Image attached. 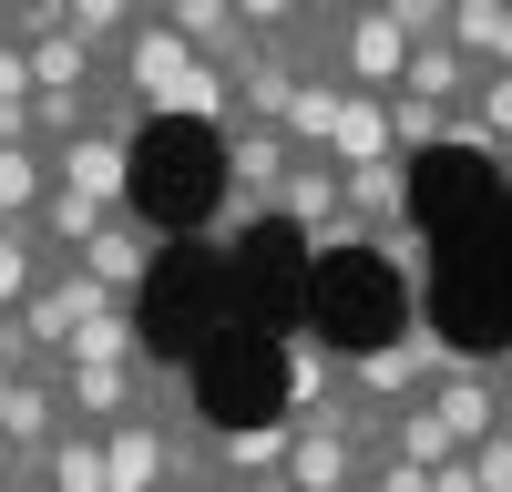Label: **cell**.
Returning <instances> with one entry per match:
<instances>
[{
    "label": "cell",
    "instance_id": "6da1fadb",
    "mask_svg": "<svg viewBox=\"0 0 512 492\" xmlns=\"http://www.w3.org/2000/svg\"><path fill=\"white\" fill-rule=\"evenodd\" d=\"M113 82L144 103V123H154V113H175V123H226V113H236L226 62H216V52H195V41L164 21V11H144L134 31L113 41Z\"/></svg>",
    "mask_w": 512,
    "mask_h": 492
},
{
    "label": "cell",
    "instance_id": "7a4b0ae2",
    "mask_svg": "<svg viewBox=\"0 0 512 492\" xmlns=\"http://www.w3.org/2000/svg\"><path fill=\"white\" fill-rule=\"evenodd\" d=\"M226 134V195H216V216H205V246H236L246 226H267L277 216V185H287V123H267V113H226L216 123Z\"/></svg>",
    "mask_w": 512,
    "mask_h": 492
},
{
    "label": "cell",
    "instance_id": "3957f363",
    "mask_svg": "<svg viewBox=\"0 0 512 492\" xmlns=\"http://www.w3.org/2000/svg\"><path fill=\"white\" fill-rule=\"evenodd\" d=\"M277 216L297 226V246H308V257H349V246H369V216L349 205V175H338V154H318V144L287 154Z\"/></svg>",
    "mask_w": 512,
    "mask_h": 492
},
{
    "label": "cell",
    "instance_id": "277c9868",
    "mask_svg": "<svg viewBox=\"0 0 512 492\" xmlns=\"http://www.w3.org/2000/svg\"><path fill=\"white\" fill-rule=\"evenodd\" d=\"M400 62H410V31L379 11V0H349V11L328 21V72H338V82H359V93H390Z\"/></svg>",
    "mask_w": 512,
    "mask_h": 492
},
{
    "label": "cell",
    "instance_id": "5b68a950",
    "mask_svg": "<svg viewBox=\"0 0 512 492\" xmlns=\"http://www.w3.org/2000/svg\"><path fill=\"white\" fill-rule=\"evenodd\" d=\"M441 359H451V339L410 308V328H400V339H379V349H359V359H338V380H349V390H369V400H410Z\"/></svg>",
    "mask_w": 512,
    "mask_h": 492
},
{
    "label": "cell",
    "instance_id": "8992f818",
    "mask_svg": "<svg viewBox=\"0 0 512 492\" xmlns=\"http://www.w3.org/2000/svg\"><path fill=\"white\" fill-rule=\"evenodd\" d=\"M52 175L82 185V195H103V205H123V185H134V123L103 113V123H82V134H62L52 144Z\"/></svg>",
    "mask_w": 512,
    "mask_h": 492
},
{
    "label": "cell",
    "instance_id": "52a82bcc",
    "mask_svg": "<svg viewBox=\"0 0 512 492\" xmlns=\"http://www.w3.org/2000/svg\"><path fill=\"white\" fill-rule=\"evenodd\" d=\"M154 359V349H144ZM144 359H113V349H62V410L72 421H123V410L144 400Z\"/></svg>",
    "mask_w": 512,
    "mask_h": 492
},
{
    "label": "cell",
    "instance_id": "ba28073f",
    "mask_svg": "<svg viewBox=\"0 0 512 492\" xmlns=\"http://www.w3.org/2000/svg\"><path fill=\"white\" fill-rule=\"evenodd\" d=\"M369 462V441H349L338 421H318V410H287V492H349Z\"/></svg>",
    "mask_w": 512,
    "mask_h": 492
},
{
    "label": "cell",
    "instance_id": "9c48e42d",
    "mask_svg": "<svg viewBox=\"0 0 512 492\" xmlns=\"http://www.w3.org/2000/svg\"><path fill=\"white\" fill-rule=\"evenodd\" d=\"M420 400L451 421V441H482L492 421H512V410H502V369H492V359H461V349L420 380Z\"/></svg>",
    "mask_w": 512,
    "mask_h": 492
},
{
    "label": "cell",
    "instance_id": "30bf717a",
    "mask_svg": "<svg viewBox=\"0 0 512 492\" xmlns=\"http://www.w3.org/2000/svg\"><path fill=\"white\" fill-rule=\"evenodd\" d=\"M154 482H175V431L134 400L123 421H103V492H154Z\"/></svg>",
    "mask_w": 512,
    "mask_h": 492
},
{
    "label": "cell",
    "instance_id": "8fae6325",
    "mask_svg": "<svg viewBox=\"0 0 512 492\" xmlns=\"http://www.w3.org/2000/svg\"><path fill=\"white\" fill-rule=\"evenodd\" d=\"M72 257H82V267H93L103 287H123V298H134V287L154 277V226L134 216V205H113V216H103L93 236H82V246H72Z\"/></svg>",
    "mask_w": 512,
    "mask_h": 492
},
{
    "label": "cell",
    "instance_id": "7c38bea8",
    "mask_svg": "<svg viewBox=\"0 0 512 492\" xmlns=\"http://www.w3.org/2000/svg\"><path fill=\"white\" fill-rule=\"evenodd\" d=\"M451 144H461V154L512 144V62H482V72H472V93L451 103Z\"/></svg>",
    "mask_w": 512,
    "mask_h": 492
},
{
    "label": "cell",
    "instance_id": "4fadbf2b",
    "mask_svg": "<svg viewBox=\"0 0 512 492\" xmlns=\"http://www.w3.org/2000/svg\"><path fill=\"white\" fill-rule=\"evenodd\" d=\"M21 482H52V492H103V431H93V421H62V431L21 462Z\"/></svg>",
    "mask_w": 512,
    "mask_h": 492
},
{
    "label": "cell",
    "instance_id": "5bb4252c",
    "mask_svg": "<svg viewBox=\"0 0 512 492\" xmlns=\"http://www.w3.org/2000/svg\"><path fill=\"white\" fill-rule=\"evenodd\" d=\"M472 52H461V41L451 31H420L410 41V62H400V82H410V93H431V103H461V93H472Z\"/></svg>",
    "mask_w": 512,
    "mask_h": 492
},
{
    "label": "cell",
    "instance_id": "9a60e30c",
    "mask_svg": "<svg viewBox=\"0 0 512 492\" xmlns=\"http://www.w3.org/2000/svg\"><path fill=\"white\" fill-rule=\"evenodd\" d=\"M328 154H338V164L400 154V144H390V93H359V82H349V93H338V123H328Z\"/></svg>",
    "mask_w": 512,
    "mask_h": 492
},
{
    "label": "cell",
    "instance_id": "2e32d148",
    "mask_svg": "<svg viewBox=\"0 0 512 492\" xmlns=\"http://www.w3.org/2000/svg\"><path fill=\"white\" fill-rule=\"evenodd\" d=\"M287 472V410L267 431H216V482H277Z\"/></svg>",
    "mask_w": 512,
    "mask_h": 492
},
{
    "label": "cell",
    "instance_id": "e0dca14e",
    "mask_svg": "<svg viewBox=\"0 0 512 492\" xmlns=\"http://www.w3.org/2000/svg\"><path fill=\"white\" fill-rule=\"evenodd\" d=\"M164 21H175L195 52H216V62H236L246 52V21H236V0H154Z\"/></svg>",
    "mask_w": 512,
    "mask_h": 492
},
{
    "label": "cell",
    "instance_id": "ac0fdd59",
    "mask_svg": "<svg viewBox=\"0 0 512 492\" xmlns=\"http://www.w3.org/2000/svg\"><path fill=\"white\" fill-rule=\"evenodd\" d=\"M390 144L420 164V154H441L451 144V103H431V93H410V82H390Z\"/></svg>",
    "mask_w": 512,
    "mask_h": 492
},
{
    "label": "cell",
    "instance_id": "d6986e66",
    "mask_svg": "<svg viewBox=\"0 0 512 492\" xmlns=\"http://www.w3.org/2000/svg\"><path fill=\"white\" fill-rule=\"evenodd\" d=\"M41 267H52L41 226H31V216H0V308H21L31 287H41Z\"/></svg>",
    "mask_w": 512,
    "mask_h": 492
},
{
    "label": "cell",
    "instance_id": "ffe728a7",
    "mask_svg": "<svg viewBox=\"0 0 512 492\" xmlns=\"http://www.w3.org/2000/svg\"><path fill=\"white\" fill-rule=\"evenodd\" d=\"M472 62H512V0H451V21H441Z\"/></svg>",
    "mask_w": 512,
    "mask_h": 492
},
{
    "label": "cell",
    "instance_id": "44dd1931",
    "mask_svg": "<svg viewBox=\"0 0 512 492\" xmlns=\"http://www.w3.org/2000/svg\"><path fill=\"white\" fill-rule=\"evenodd\" d=\"M369 246H379V257H390V277L410 287V308L431 298V226H420V216H400V226H369Z\"/></svg>",
    "mask_w": 512,
    "mask_h": 492
},
{
    "label": "cell",
    "instance_id": "7402d4cb",
    "mask_svg": "<svg viewBox=\"0 0 512 492\" xmlns=\"http://www.w3.org/2000/svg\"><path fill=\"white\" fill-rule=\"evenodd\" d=\"M52 185V144H0V216H31Z\"/></svg>",
    "mask_w": 512,
    "mask_h": 492
},
{
    "label": "cell",
    "instance_id": "603a6c76",
    "mask_svg": "<svg viewBox=\"0 0 512 492\" xmlns=\"http://www.w3.org/2000/svg\"><path fill=\"white\" fill-rule=\"evenodd\" d=\"M144 11H154V0H72V21H82V31H93V41H103V52H113V41H123V31H134Z\"/></svg>",
    "mask_w": 512,
    "mask_h": 492
},
{
    "label": "cell",
    "instance_id": "cb8c5ba5",
    "mask_svg": "<svg viewBox=\"0 0 512 492\" xmlns=\"http://www.w3.org/2000/svg\"><path fill=\"white\" fill-rule=\"evenodd\" d=\"M472 472H482L492 492H512V421H492V431L472 441Z\"/></svg>",
    "mask_w": 512,
    "mask_h": 492
},
{
    "label": "cell",
    "instance_id": "d4e9b609",
    "mask_svg": "<svg viewBox=\"0 0 512 492\" xmlns=\"http://www.w3.org/2000/svg\"><path fill=\"white\" fill-rule=\"evenodd\" d=\"M0 93H31V41L0 21Z\"/></svg>",
    "mask_w": 512,
    "mask_h": 492
},
{
    "label": "cell",
    "instance_id": "484cf974",
    "mask_svg": "<svg viewBox=\"0 0 512 492\" xmlns=\"http://www.w3.org/2000/svg\"><path fill=\"white\" fill-rule=\"evenodd\" d=\"M236 21H246V31H297L308 11H297V0H236Z\"/></svg>",
    "mask_w": 512,
    "mask_h": 492
},
{
    "label": "cell",
    "instance_id": "4316f807",
    "mask_svg": "<svg viewBox=\"0 0 512 492\" xmlns=\"http://www.w3.org/2000/svg\"><path fill=\"white\" fill-rule=\"evenodd\" d=\"M0 482H21V441L11 431H0Z\"/></svg>",
    "mask_w": 512,
    "mask_h": 492
},
{
    "label": "cell",
    "instance_id": "83f0119b",
    "mask_svg": "<svg viewBox=\"0 0 512 492\" xmlns=\"http://www.w3.org/2000/svg\"><path fill=\"white\" fill-rule=\"evenodd\" d=\"M297 11H308V21H338V11H349V0H297Z\"/></svg>",
    "mask_w": 512,
    "mask_h": 492
},
{
    "label": "cell",
    "instance_id": "f1b7e54d",
    "mask_svg": "<svg viewBox=\"0 0 512 492\" xmlns=\"http://www.w3.org/2000/svg\"><path fill=\"white\" fill-rule=\"evenodd\" d=\"M482 164H492V175H502V185H512V144H492V154H482Z\"/></svg>",
    "mask_w": 512,
    "mask_h": 492
},
{
    "label": "cell",
    "instance_id": "f546056e",
    "mask_svg": "<svg viewBox=\"0 0 512 492\" xmlns=\"http://www.w3.org/2000/svg\"><path fill=\"white\" fill-rule=\"evenodd\" d=\"M492 369H502V410H512V349H502V359H492Z\"/></svg>",
    "mask_w": 512,
    "mask_h": 492
},
{
    "label": "cell",
    "instance_id": "4dcf8cb0",
    "mask_svg": "<svg viewBox=\"0 0 512 492\" xmlns=\"http://www.w3.org/2000/svg\"><path fill=\"white\" fill-rule=\"evenodd\" d=\"M0 21H11V0H0Z\"/></svg>",
    "mask_w": 512,
    "mask_h": 492
}]
</instances>
